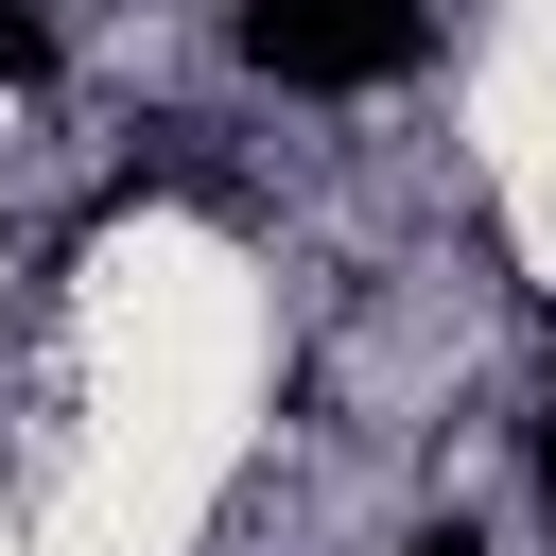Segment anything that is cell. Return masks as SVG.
Wrapping results in <instances>:
<instances>
[{"instance_id":"1","label":"cell","mask_w":556,"mask_h":556,"mask_svg":"<svg viewBox=\"0 0 556 556\" xmlns=\"http://www.w3.org/2000/svg\"><path fill=\"white\" fill-rule=\"evenodd\" d=\"M226 52L261 87H400L417 70V0H243Z\"/></svg>"},{"instance_id":"2","label":"cell","mask_w":556,"mask_h":556,"mask_svg":"<svg viewBox=\"0 0 556 556\" xmlns=\"http://www.w3.org/2000/svg\"><path fill=\"white\" fill-rule=\"evenodd\" d=\"M17 70H52V35H35V17L0 0V87H17Z\"/></svg>"},{"instance_id":"3","label":"cell","mask_w":556,"mask_h":556,"mask_svg":"<svg viewBox=\"0 0 556 556\" xmlns=\"http://www.w3.org/2000/svg\"><path fill=\"white\" fill-rule=\"evenodd\" d=\"M400 556H486V539H469V521H417V539H400Z\"/></svg>"},{"instance_id":"4","label":"cell","mask_w":556,"mask_h":556,"mask_svg":"<svg viewBox=\"0 0 556 556\" xmlns=\"http://www.w3.org/2000/svg\"><path fill=\"white\" fill-rule=\"evenodd\" d=\"M539 504H556V417H539Z\"/></svg>"}]
</instances>
